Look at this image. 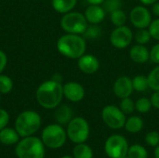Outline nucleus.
<instances>
[{"label":"nucleus","mask_w":159,"mask_h":158,"mask_svg":"<svg viewBox=\"0 0 159 158\" xmlns=\"http://www.w3.org/2000/svg\"><path fill=\"white\" fill-rule=\"evenodd\" d=\"M102 118L104 124L112 129H120L126 123V115L116 105H106L102 111Z\"/></svg>","instance_id":"nucleus-9"},{"label":"nucleus","mask_w":159,"mask_h":158,"mask_svg":"<svg viewBox=\"0 0 159 158\" xmlns=\"http://www.w3.org/2000/svg\"><path fill=\"white\" fill-rule=\"evenodd\" d=\"M9 122V115L5 109L0 108V130L5 129Z\"/></svg>","instance_id":"nucleus-34"},{"label":"nucleus","mask_w":159,"mask_h":158,"mask_svg":"<svg viewBox=\"0 0 159 158\" xmlns=\"http://www.w3.org/2000/svg\"><path fill=\"white\" fill-rule=\"evenodd\" d=\"M119 108L125 115H130L135 111V102L130 97L123 98L119 103Z\"/></svg>","instance_id":"nucleus-30"},{"label":"nucleus","mask_w":159,"mask_h":158,"mask_svg":"<svg viewBox=\"0 0 159 158\" xmlns=\"http://www.w3.org/2000/svg\"><path fill=\"white\" fill-rule=\"evenodd\" d=\"M89 5H102L104 0H87Z\"/></svg>","instance_id":"nucleus-40"},{"label":"nucleus","mask_w":159,"mask_h":158,"mask_svg":"<svg viewBox=\"0 0 159 158\" xmlns=\"http://www.w3.org/2000/svg\"><path fill=\"white\" fill-rule=\"evenodd\" d=\"M57 49L62 56L77 60L86 53L87 42L82 34L66 33L58 39Z\"/></svg>","instance_id":"nucleus-2"},{"label":"nucleus","mask_w":159,"mask_h":158,"mask_svg":"<svg viewBox=\"0 0 159 158\" xmlns=\"http://www.w3.org/2000/svg\"><path fill=\"white\" fill-rule=\"evenodd\" d=\"M51 79H52V80H54V81L60 82V83H61V81H62V77H61V74H54V75H53V77H52Z\"/></svg>","instance_id":"nucleus-41"},{"label":"nucleus","mask_w":159,"mask_h":158,"mask_svg":"<svg viewBox=\"0 0 159 158\" xmlns=\"http://www.w3.org/2000/svg\"><path fill=\"white\" fill-rule=\"evenodd\" d=\"M149 88L153 91L159 90V64H157L155 68H153L147 75Z\"/></svg>","instance_id":"nucleus-25"},{"label":"nucleus","mask_w":159,"mask_h":158,"mask_svg":"<svg viewBox=\"0 0 159 158\" xmlns=\"http://www.w3.org/2000/svg\"><path fill=\"white\" fill-rule=\"evenodd\" d=\"M124 128L129 133H138L143 129V120L137 115L129 116L126 119Z\"/></svg>","instance_id":"nucleus-20"},{"label":"nucleus","mask_w":159,"mask_h":158,"mask_svg":"<svg viewBox=\"0 0 159 158\" xmlns=\"http://www.w3.org/2000/svg\"><path fill=\"white\" fill-rule=\"evenodd\" d=\"M122 2L121 0H104L102 4V7L105 10L106 13H112L116 9L121 8Z\"/></svg>","instance_id":"nucleus-31"},{"label":"nucleus","mask_w":159,"mask_h":158,"mask_svg":"<svg viewBox=\"0 0 159 158\" xmlns=\"http://www.w3.org/2000/svg\"><path fill=\"white\" fill-rule=\"evenodd\" d=\"M89 24H99L106 16V12L102 5H89L84 13Z\"/></svg>","instance_id":"nucleus-15"},{"label":"nucleus","mask_w":159,"mask_h":158,"mask_svg":"<svg viewBox=\"0 0 159 158\" xmlns=\"http://www.w3.org/2000/svg\"><path fill=\"white\" fill-rule=\"evenodd\" d=\"M15 153L18 158H44L45 145L37 137H24L17 143Z\"/></svg>","instance_id":"nucleus-4"},{"label":"nucleus","mask_w":159,"mask_h":158,"mask_svg":"<svg viewBox=\"0 0 159 158\" xmlns=\"http://www.w3.org/2000/svg\"><path fill=\"white\" fill-rule=\"evenodd\" d=\"M128 156L129 158H147V150L141 144H133L129 148Z\"/></svg>","instance_id":"nucleus-26"},{"label":"nucleus","mask_w":159,"mask_h":158,"mask_svg":"<svg viewBox=\"0 0 159 158\" xmlns=\"http://www.w3.org/2000/svg\"><path fill=\"white\" fill-rule=\"evenodd\" d=\"M113 91H114V94L119 99L130 97V95L134 91L133 86H132V79L127 75L119 76L114 82Z\"/></svg>","instance_id":"nucleus-13"},{"label":"nucleus","mask_w":159,"mask_h":158,"mask_svg":"<svg viewBox=\"0 0 159 158\" xmlns=\"http://www.w3.org/2000/svg\"><path fill=\"white\" fill-rule=\"evenodd\" d=\"M129 144L126 138L119 134L111 135L105 142L104 151L110 158H122L128 155Z\"/></svg>","instance_id":"nucleus-8"},{"label":"nucleus","mask_w":159,"mask_h":158,"mask_svg":"<svg viewBox=\"0 0 159 158\" xmlns=\"http://www.w3.org/2000/svg\"><path fill=\"white\" fill-rule=\"evenodd\" d=\"M129 58L135 63H146L148 61H150V50H148L145 45L136 44L129 49Z\"/></svg>","instance_id":"nucleus-16"},{"label":"nucleus","mask_w":159,"mask_h":158,"mask_svg":"<svg viewBox=\"0 0 159 158\" xmlns=\"http://www.w3.org/2000/svg\"><path fill=\"white\" fill-rule=\"evenodd\" d=\"M63 88V97H65L68 101L72 102H81L86 95V91L84 87L75 81L67 82L62 86Z\"/></svg>","instance_id":"nucleus-12"},{"label":"nucleus","mask_w":159,"mask_h":158,"mask_svg":"<svg viewBox=\"0 0 159 158\" xmlns=\"http://www.w3.org/2000/svg\"><path fill=\"white\" fill-rule=\"evenodd\" d=\"M41 116L34 111H24L20 113L15 121V129L22 138L33 136L41 127Z\"/></svg>","instance_id":"nucleus-3"},{"label":"nucleus","mask_w":159,"mask_h":158,"mask_svg":"<svg viewBox=\"0 0 159 158\" xmlns=\"http://www.w3.org/2000/svg\"><path fill=\"white\" fill-rule=\"evenodd\" d=\"M36 101L45 109H55L63 98V88L60 82L52 79L43 82L35 93Z\"/></svg>","instance_id":"nucleus-1"},{"label":"nucleus","mask_w":159,"mask_h":158,"mask_svg":"<svg viewBox=\"0 0 159 158\" xmlns=\"http://www.w3.org/2000/svg\"><path fill=\"white\" fill-rule=\"evenodd\" d=\"M7 63V57L6 53L0 49V74H2V72L5 70Z\"/></svg>","instance_id":"nucleus-36"},{"label":"nucleus","mask_w":159,"mask_h":158,"mask_svg":"<svg viewBox=\"0 0 159 158\" xmlns=\"http://www.w3.org/2000/svg\"><path fill=\"white\" fill-rule=\"evenodd\" d=\"M89 22L83 13L77 11H70L61 19V27L67 34H83L87 29Z\"/></svg>","instance_id":"nucleus-6"},{"label":"nucleus","mask_w":159,"mask_h":158,"mask_svg":"<svg viewBox=\"0 0 159 158\" xmlns=\"http://www.w3.org/2000/svg\"><path fill=\"white\" fill-rule=\"evenodd\" d=\"M73 156L75 158H93V151L85 142L77 143L73 149Z\"/></svg>","instance_id":"nucleus-21"},{"label":"nucleus","mask_w":159,"mask_h":158,"mask_svg":"<svg viewBox=\"0 0 159 158\" xmlns=\"http://www.w3.org/2000/svg\"><path fill=\"white\" fill-rule=\"evenodd\" d=\"M129 20L136 29L148 28L152 22V12L143 5L134 7L129 13Z\"/></svg>","instance_id":"nucleus-11"},{"label":"nucleus","mask_w":159,"mask_h":158,"mask_svg":"<svg viewBox=\"0 0 159 158\" xmlns=\"http://www.w3.org/2000/svg\"><path fill=\"white\" fill-rule=\"evenodd\" d=\"M77 66L82 73L86 74H93L100 69V61L96 56L85 53L77 59Z\"/></svg>","instance_id":"nucleus-14"},{"label":"nucleus","mask_w":159,"mask_h":158,"mask_svg":"<svg viewBox=\"0 0 159 158\" xmlns=\"http://www.w3.org/2000/svg\"><path fill=\"white\" fill-rule=\"evenodd\" d=\"M66 134L67 138L75 144L86 142L89 137V125L83 117H73L67 124Z\"/></svg>","instance_id":"nucleus-7"},{"label":"nucleus","mask_w":159,"mask_h":158,"mask_svg":"<svg viewBox=\"0 0 159 158\" xmlns=\"http://www.w3.org/2000/svg\"><path fill=\"white\" fill-rule=\"evenodd\" d=\"M102 34V28L98 24H89L82 35L86 40H96L101 37Z\"/></svg>","instance_id":"nucleus-23"},{"label":"nucleus","mask_w":159,"mask_h":158,"mask_svg":"<svg viewBox=\"0 0 159 158\" xmlns=\"http://www.w3.org/2000/svg\"><path fill=\"white\" fill-rule=\"evenodd\" d=\"M143 6H152L154 3L157 2L158 0H139Z\"/></svg>","instance_id":"nucleus-39"},{"label":"nucleus","mask_w":159,"mask_h":158,"mask_svg":"<svg viewBox=\"0 0 159 158\" xmlns=\"http://www.w3.org/2000/svg\"><path fill=\"white\" fill-rule=\"evenodd\" d=\"M66 131L60 124H50L47 126L41 134V140L44 145L50 149L62 147L66 142Z\"/></svg>","instance_id":"nucleus-5"},{"label":"nucleus","mask_w":159,"mask_h":158,"mask_svg":"<svg viewBox=\"0 0 159 158\" xmlns=\"http://www.w3.org/2000/svg\"><path fill=\"white\" fill-rule=\"evenodd\" d=\"M150 61L156 64H159V43L156 44L150 50Z\"/></svg>","instance_id":"nucleus-35"},{"label":"nucleus","mask_w":159,"mask_h":158,"mask_svg":"<svg viewBox=\"0 0 159 158\" xmlns=\"http://www.w3.org/2000/svg\"><path fill=\"white\" fill-rule=\"evenodd\" d=\"M134 34L129 27L122 25L116 27L110 34L111 45L118 49L127 48L133 40Z\"/></svg>","instance_id":"nucleus-10"},{"label":"nucleus","mask_w":159,"mask_h":158,"mask_svg":"<svg viewBox=\"0 0 159 158\" xmlns=\"http://www.w3.org/2000/svg\"><path fill=\"white\" fill-rule=\"evenodd\" d=\"M13 88L12 79L6 75L0 74V94H7Z\"/></svg>","instance_id":"nucleus-29"},{"label":"nucleus","mask_w":159,"mask_h":158,"mask_svg":"<svg viewBox=\"0 0 159 158\" xmlns=\"http://www.w3.org/2000/svg\"><path fill=\"white\" fill-rule=\"evenodd\" d=\"M150 100H151L153 107H155L156 109H158L159 110V90L154 91V93L152 94Z\"/></svg>","instance_id":"nucleus-37"},{"label":"nucleus","mask_w":159,"mask_h":158,"mask_svg":"<svg viewBox=\"0 0 159 158\" xmlns=\"http://www.w3.org/2000/svg\"><path fill=\"white\" fill-rule=\"evenodd\" d=\"M151 38H152V36L150 34L148 28L137 29V31L133 36V39L136 41V43L140 44V45H146L147 43H149Z\"/></svg>","instance_id":"nucleus-27"},{"label":"nucleus","mask_w":159,"mask_h":158,"mask_svg":"<svg viewBox=\"0 0 159 158\" xmlns=\"http://www.w3.org/2000/svg\"><path fill=\"white\" fill-rule=\"evenodd\" d=\"M145 142L149 146L157 147L159 144V132L150 131L145 136Z\"/></svg>","instance_id":"nucleus-32"},{"label":"nucleus","mask_w":159,"mask_h":158,"mask_svg":"<svg viewBox=\"0 0 159 158\" xmlns=\"http://www.w3.org/2000/svg\"><path fill=\"white\" fill-rule=\"evenodd\" d=\"M20 135L15 129L5 128L0 130V142L5 145H14L20 142Z\"/></svg>","instance_id":"nucleus-18"},{"label":"nucleus","mask_w":159,"mask_h":158,"mask_svg":"<svg viewBox=\"0 0 159 158\" xmlns=\"http://www.w3.org/2000/svg\"><path fill=\"white\" fill-rule=\"evenodd\" d=\"M152 13H153L155 16L159 17V1L154 3V4L152 5Z\"/></svg>","instance_id":"nucleus-38"},{"label":"nucleus","mask_w":159,"mask_h":158,"mask_svg":"<svg viewBox=\"0 0 159 158\" xmlns=\"http://www.w3.org/2000/svg\"><path fill=\"white\" fill-rule=\"evenodd\" d=\"M155 157L159 158V144L156 147V150H155Z\"/></svg>","instance_id":"nucleus-42"},{"label":"nucleus","mask_w":159,"mask_h":158,"mask_svg":"<svg viewBox=\"0 0 159 158\" xmlns=\"http://www.w3.org/2000/svg\"><path fill=\"white\" fill-rule=\"evenodd\" d=\"M133 89L137 92H144L149 88L147 76L143 74H138L132 78Z\"/></svg>","instance_id":"nucleus-22"},{"label":"nucleus","mask_w":159,"mask_h":158,"mask_svg":"<svg viewBox=\"0 0 159 158\" xmlns=\"http://www.w3.org/2000/svg\"><path fill=\"white\" fill-rule=\"evenodd\" d=\"M122 158H129L128 156H124V157H122Z\"/></svg>","instance_id":"nucleus-44"},{"label":"nucleus","mask_w":159,"mask_h":158,"mask_svg":"<svg viewBox=\"0 0 159 158\" xmlns=\"http://www.w3.org/2000/svg\"><path fill=\"white\" fill-rule=\"evenodd\" d=\"M152 107L153 105H152L151 100L146 97L140 98L135 102V110H137L140 114L148 113Z\"/></svg>","instance_id":"nucleus-28"},{"label":"nucleus","mask_w":159,"mask_h":158,"mask_svg":"<svg viewBox=\"0 0 159 158\" xmlns=\"http://www.w3.org/2000/svg\"><path fill=\"white\" fill-rule=\"evenodd\" d=\"M148 30L150 32L152 38L159 41V18L152 20L148 27Z\"/></svg>","instance_id":"nucleus-33"},{"label":"nucleus","mask_w":159,"mask_h":158,"mask_svg":"<svg viewBox=\"0 0 159 158\" xmlns=\"http://www.w3.org/2000/svg\"><path fill=\"white\" fill-rule=\"evenodd\" d=\"M77 4V0H52L51 5L55 11L65 14L72 11Z\"/></svg>","instance_id":"nucleus-19"},{"label":"nucleus","mask_w":159,"mask_h":158,"mask_svg":"<svg viewBox=\"0 0 159 158\" xmlns=\"http://www.w3.org/2000/svg\"><path fill=\"white\" fill-rule=\"evenodd\" d=\"M56 111L54 113L55 120L60 125H67L73 119V110L70 106L66 104L59 105L55 108Z\"/></svg>","instance_id":"nucleus-17"},{"label":"nucleus","mask_w":159,"mask_h":158,"mask_svg":"<svg viewBox=\"0 0 159 158\" xmlns=\"http://www.w3.org/2000/svg\"><path fill=\"white\" fill-rule=\"evenodd\" d=\"M61 158H75L74 156H62Z\"/></svg>","instance_id":"nucleus-43"},{"label":"nucleus","mask_w":159,"mask_h":158,"mask_svg":"<svg viewBox=\"0 0 159 158\" xmlns=\"http://www.w3.org/2000/svg\"><path fill=\"white\" fill-rule=\"evenodd\" d=\"M110 20H111V22L116 27H118V26L126 25L128 17H127V14L125 13V11L122 10L121 8H119V9H116L114 12L110 13Z\"/></svg>","instance_id":"nucleus-24"}]
</instances>
